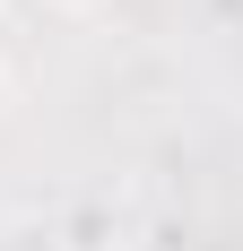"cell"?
<instances>
[{
    "instance_id": "obj_1",
    "label": "cell",
    "mask_w": 243,
    "mask_h": 251,
    "mask_svg": "<svg viewBox=\"0 0 243 251\" xmlns=\"http://www.w3.org/2000/svg\"><path fill=\"white\" fill-rule=\"evenodd\" d=\"M44 9H70V18H87V9H104V0H44Z\"/></svg>"
},
{
    "instance_id": "obj_2",
    "label": "cell",
    "mask_w": 243,
    "mask_h": 251,
    "mask_svg": "<svg viewBox=\"0 0 243 251\" xmlns=\"http://www.w3.org/2000/svg\"><path fill=\"white\" fill-rule=\"evenodd\" d=\"M0 104H9V61H0Z\"/></svg>"
}]
</instances>
